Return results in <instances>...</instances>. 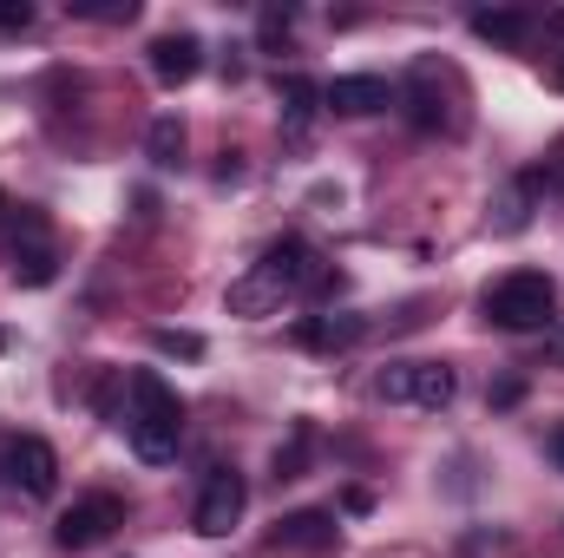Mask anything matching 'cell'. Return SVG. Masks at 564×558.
Masks as SVG:
<instances>
[{
    "label": "cell",
    "mask_w": 564,
    "mask_h": 558,
    "mask_svg": "<svg viewBox=\"0 0 564 558\" xmlns=\"http://www.w3.org/2000/svg\"><path fill=\"white\" fill-rule=\"evenodd\" d=\"M132 453H139L144 466H164L171 453H177V440H184V401L164 388V375H151L139 368L132 375Z\"/></svg>",
    "instance_id": "obj_1"
},
{
    "label": "cell",
    "mask_w": 564,
    "mask_h": 558,
    "mask_svg": "<svg viewBox=\"0 0 564 558\" xmlns=\"http://www.w3.org/2000/svg\"><path fill=\"white\" fill-rule=\"evenodd\" d=\"M486 322H499V329H545L552 322V309H558V282L539 277V270H512V277H499L486 289Z\"/></svg>",
    "instance_id": "obj_2"
},
{
    "label": "cell",
    "mask_w": 564,
    "mask_h": 558,
    "mask_svg": "<svg viewBox=\"0 0 564 558\" xmlns=\"http://www.w3.org/2000/svg\"><path fill=\"white\" fill-rule=\"evenodd\" d=\"M459 395V375L446 368V362H394L388 375H381V401H401V408H446Z\"/></svg>",
    "instance_id": "obj_3"
},
{
    "label": "cell",
    "mask_w": 564,
    "mask_h": 558,
    "mask_svg": "<svg viewBox=\"0 0 564 558\" xmlns=\"http://www.w3.org/2000/svg\"><path fill=\"white\" fill-rule=\"evenodd\" d=\"M243 506H250V486H243V473H237V466H210V480H204V493H197V513H191V526H197L204 539H224V533L243 519Z\"/></svg>",
    "instance_id": "obj_4"
},
{
    "label": "cell",
    "mask_w": 564,
    "mask_h": 558,
    "mask_svg": "<svg viewBox=\"0 0 564 558\" xmlns=\"http://www.w3.org/2000/svg\"><path fill=\"white\" fill-rule=\"evenodd\" d=\"M119 526H126V506H119L112 493H93V500H79V506L59 513V533H53V539H59L66 552H86V546L112 539Z\"/></svg>",
    "instance_id": "obj_5"
},
{
    "label": "cell",
    "mask_w": 564,
    "mask_h": 558,
    "mask_svg": "<svg viewBox=\"0 0 564 558\" xmlns=\"http://www.w3.org/2000/svg\"><path fill=\"white\" fill-rule=\"evenodd\" d=\"M7 480H13L26 500H53V486H59V453H53L40 433H20V440L7 447Z\"/></svg>",
    "instance_id": "obj_6"
},
{
    "label": "cell",
    "mask_w": 564,
    "mask_h": 558,
    "mask_svg": "<svg viewBox=\"0 0 564 558\" xmlns=\"http://www.w3.org/2000/svg\"><path fill=\"white\" fill-rule=\"evenodd\" d=\"M270 552L282 558H315L335 546V513H322V506H302V513H289V519H276L270 526V539H263Z\"/></svg>",
    "instance_id": "obj_7"
},
{
    "label": "cell",
    "mask_w": 564,
    "mask_h": 558,
    "mask_svg": "<svg viewBox=\"0 0 564 558\" xmlns=\"http://www.w3.org/2000/svg\"><path fill=\"white\" fill-rule=\"evenodd\" d=\"M257 270H263V277L276 282L282 296H295V289H315L328 264H322V257H315V250H308L302 237H276V244L263 250V264H257Z\"/></svg>",
    "instance_id": "obj_8"
},
{
    "label": "cell",
    "mask_w": 564,
    "mask_h": 558,
    "mask_svg": "<svg viewBox=\"0 0 564 558\" xmlns=\"http://www.w3.org/2000/svg\"><path fill=\"white\" fill-rule=\"evenodd\" d=\"M322 106L341 112V119H368V112H388L394 93H388V79H375V73H341V79L322 86Z\"/></svg>",
    "instance_id": "obj_9"
},
{
    "label": "cell",
    "mask_w": 564,
    "mask_h": 558,
    "mask_svg": "<svg viewBox=\"0 0 564 558\" xmlns=\"http://www.w3.org/2000/svg\"><path fill=\"white\" fill-rule=\"evenodd\" d=\"M151 73H158L164 86H191V79L204 73L197 33H164V40H151Z\"/></svg>",
    "instance_id": "obj_10"
},
{
    "label": "cell",
    "mask_w": 564,
    "mask_h": 558,
    "mask_svg": "<svg viewBox=\"0 0 564 558\" xmlns=\"http://www.w3.org/2000/svg\"><path fill=\"white\" fill-rule=\"evenodd\" d=\"M355 342H361L355 315H302L295 322V348H308V355H335V348H355Z\"/></svg>",
    "instance_id": "obj_11"
},
{
    "label": "cell",
    "mask_w": 564,
    "mask_h": 558,
    "mask_svg": "<svg viewBox=\"0 0 564 558\" xmlns=\"http://www.w3.org/2000/svg\"><path fill=\"white\" fill-rule=\"evenodd\" d=\"M224 309L243 315V322H263V315H276L282 309V289L263 277V270H250V277H237L230 289H224Z\"/></svg>",
    "instance_id": "obj_12"
},
{
    "label": "cell",
    "mask_w": 564,
    "mask_h": 558,
    "mask_svg": "<svg viewBox=\"0 0 564 558\" xmlns=\"http://www.w3.org/2000/svg\"><path fill=\"white\" fill-rule=\"evenodd\" d=\"M13 282H26V289H46V282L59 277V257H53V244L46 237H26V244H13Z\"/></svg>",
    "instance_id": "obj_13"
},
{
    "label": "cell",
    "mask_w": 564,
    "mask_h": 558,
    "mask_svg": "<svg viewBox=\"0 0 564 558\" xmlns=\"http://www.w3.org/2000/svg\"><path fill=\"white\" fill-rule=\"evenodd\" d=\"M473 33L492 40V46H519V40L532 33V20H525L519 7H499V13H473Z\"/></svg>",
    "instance_id": "obj_14"
},
{
    "label": "cell",
    "mask_w": 564,
    "mask_h": 558,
    "mask_svg": "<svg viewBox=\"0 0 564 558\" xmlns=\"http://www.w3.org/2000/svg\"><path fill=\"white\" fill-rule=\"evenodd\" d=\"M144 151H151V164H158V171H177V164H184V126H177L171 112H164V119H151Z\"/></svg>",
    "instance_id": "obj_15"
},
{
    "label": "cell",
    "mask_w": 564,
    "mask_h": 558,
    "mask_svg": "<svg viewBox=\"0 0 564 558\" xmlns=\"http://www.w3.org/2000/svg\"><path fill=\"white\" fill-rule=\"evenodd\" d=\"M276 99H282V112L302 126V119L322 106V86H315V79H302V73H276Z\"/></svg>",
    "instance_id": "obj_16"
},
{
    "label": "cell",
    "mask_w": 564,
    "mask_h": 558,
    "mask_svg": "<svg viewBox=\"0 0 564 558\" xmlns=\"http://www.w3.org/2000/svg\"><path fill=\"white\" fill-rule=\"evenodd\" d=\"M308 453H315V427L308 420H295V433H289V447H276V480H302V466H308Z\"/></svg>",
    "instance_id": "obj_17"
},
{
    "label": "cell",
    "mask_w": 564,
    "mask_h": 558,
    "mask_svg": "<svg viewBox=\"0 0 564 558\" xmlns=\"http://www.w3.org/2000/svg\"><path fill=\"white\" fill-rule=\"evenodd\" d=\"M408 119H414L421 132H433V126L446 119V99L433 93V73H421V79H414V93H408Z\"/></svg>",
    "instance_id": "obj_18"
},
{
    "label": "cell",
    "mask_w": 564,
    "mask_h": 558,
    "mask_svg": "<svg viewBox=\"0 0 564 558\" xmlns=\"http://www.w3.org/2000/svg\"><path fill=\"white\" fill-rule=\"evenodd\" d=\"M151 348H158V355H184V362H197V355H204V335H191V329H158Z\"/></svg>",
    "instance_id": "obj_19"
},
{
    "label": "cell",
    "mask_w": 564,
    "mask_h": 558,
    "mask_svg": "<svg viewBox=\"0 0 564 558\" xmlns=\"http://www.w3.org/2000/svg\"><path fill=\"white\" fill-rule=\"evenodd\" d=\"M289 26H295V13H289V7H263V20H257L263 46H282V40H289Z\"/></svg>",
    "instance_id": "obj_20"
},
{
    "label": "cell",
    "mask_w": 564,
    "mask_h": 558,
    "mask_svg": "<svg viewBox=\"0 0 564 558\" xmlns=\"http://www.w3.org/2000/svg\"><path fill=\"white\" fill-rule=\"evenodd\" d=\"M341 513H375V493H368V486H348V493H341Z\"/></svg>",
    "instance_id": "obj_21"
},
{
    "label": "cell",
    "mask_w": 564,
    "mask_h": 558,
    "mask_svg": "<svg viewBox=\"0 0 564 558\" xmlns=\"http://www.w3.org/2000/svg\"><path fill=\"white\" fill-rule=\"evenodd\" d=\"M0 26H7V33H20V26H33V7H26V0H20V7H0Z\"/></svg>",
    "instance_id": "obj_22"
},
{
    "label": "cell",
    "mask_w": 564,
    "mask_h": 558,
    "mask_svg": "<svg viewBox=\"0 0 564 558\" xmlns=\"http://www.w3.org/2000/svg\"><path fill=\"white\" fill-rule=\"evenodd\" d=\"M519 395H525V382H499V388H492V408H512Z\"/></svg>",
    "instance_id": "obj_23"
},
{
    "label": "cell",
    "mask_w": 564,
    "mask_h": 558,
    "mask_svg": "<svg viewBox=\"0 0 564 558\" xmlns=\"http://www.w3.org/2000/svg\"><path fill=\"white\" fill-rule=\"evenodd\" d=\"M552 362H558V368H564V329H558V335H552Z\"/></svg>",
    "instance_id": "obj_24"
},
{
    "label": "cell",
    "mask_w": 564,
    "mask_h": 558,
    "mask_svg": "<svg viewBox=\"0 0 564 558\" xmlns=\"http://www.w3.org/2000/svg\"><path fill=\"white\" fill-rule=\"evenodd\" d=\"M552 86H558V93H564V53H558V60H552Z\"/></svg>",
    "instance_id": "obj_25"
},
{
    "label": "cell",
    "mask_w": 564,
    "mask_h": 558,
    "mask_svg": "<svg viewBox=\"0 0 564 558\" xmlns=\"http://www.w3.org/2000/svg\"><path fill=\"white\" fill-rule=\"evenodd\" d=\"M552 460H558V466H564V427H558V433H552Z\"/></svg>",
    "instance_id": "obj_26"
},
{
    "label": "cell",
    "mask_w": 564,
    "mask_h": 558,
    "mask_svg": "<svg viewBox=\"0 0 564 558\" xmlns=\"http://www.w3.org/2000/svg\"><path fill=\"white\" fill-rule=\"evenodd\" d=\"M552 33H564V13H552Z\"/></svg>",
    "instance_id": "obj_27"
},
{
    "label": "cell",
    "mask_w": 564,
    "mask_h": 558,
    "mask_svg": "<svg viewBox=\"0 0 564 558\" xmlns=\"http://www.w3.org/2000/svg\"><path fill=\"white\" fill-rule=\"evenodd\" d=\"M0 211H7V197H0Z\"/></svg>",
    "instance_id": "obj_28"
}]
</instances>
